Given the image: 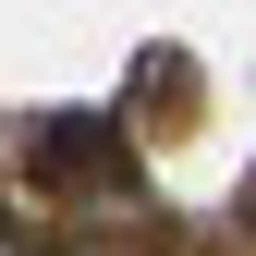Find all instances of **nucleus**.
<instances>
[{
	"instance_id": "f257e3e1",
	"label": "nucleus",
	"mask_w": 256,
	"mask_h": 256,
	"mask_svg": "<svg viewBox=\"0 0 256 256\" xmlns=\"http://www.w3.org/2000/svg\"><path fill=\"white\" fill-rule=\"evenodd\" d=\"M0 256H24V244H12V232H0Z\"/></svg>"
}]
</instances>
